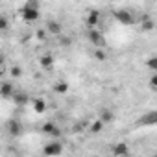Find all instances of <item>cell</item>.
Returning <instances> with one entry per match:
<instances>
[{"label":"cell","instance_id":"2","mask_svg":"<svg viewBox=\"0 0 157 157\" xmlns=\"http://www.w3.org/2000/svg\"><path fill=\"white\" fill-rule=\"evenodd\" d=\"M87 39H89V43H91L93 46H96V48H104V46H105V37H104V33H102L100 30H96V28H89V30H87Z\"/></svg>","mask_w":157,"mask_h":157},{"label":"cell","instance_id":"13","mask_svg":"<svg viewBox=\"0 0 157 157\" xmlns=\"http://www.w3.org/2000/svg\"><path fill=\"white\" fill-rule=\"evenodd\" d=\"M13 100H15V104H17V105H24V104H28L30 96H28L26 93H19V91H15V94H13Z\"/></svg>","mask_w":157,"mask_h":157},{"label":"cell","instance_id":"17","mask_svg":"<svg viewBox=\"0 0 157 157\" xmlns=\"http://www.w3.org/2000/svg\"><path fill=\"white\" fill-rule=\"evenodd\" d=\"M100 118L107 124V122H111V120H113V113H111L109 109H104V111H102V115H100Z\"/></svg>","mask_w":157,"mask_h":157},{"label":"cell","instance_id":"8","mask_svg":"<svg viewBox=\"0 0 157 157\" xmlns=\"http://www.w3.org/2000/svg\"><path fill=\"white\" fill-rule=\"evenodd\" d=\"M41 131L46 133V135H52V137H59V135H61L59 128H57L54 122H44V124L41 126Z\"/></svg>","mask_w":157,"mask_h":157},{"label":"cell","instance_id":"21","mask_svg":"<svg viewBox=\"0 0 157 157\" xmlns=\"http://www.w3.org/2000/svg\"><path fill=\"white\" fill-rule=\"evenodd\" d=\"M21 74H22V70H21V67H13V68H11V76H13V78H19Z\"/></svg>","mask_w":157,"mask_h":157},{"label":"cell","instance_id":"24","mask_svg":"<svg viewBox=\"0 0 157 157\" xmlns=\"http://www.w3.org/2000/svg\"><path fill=\"white\" fill-rule=\"evenodd\" d=\"M37 37H39V39H41V41H43V39H44V33H43V30H41V32H37Z\"/></svg>","mask_w":157,"mask_h":157},{"label":"cell","instance_id":"3","mask_svg":"<svg viewBox=\"0 0 157 157\" xmlns=\"http://www.w3.org/2000/svg\"><path fill=\"white\" fill-rule=\"evenodd\" d=\"M113 17L118 21V24H122V26H131V24H135V17L128 11V10H115L113 11Z\"/></svg>","mask_w":157,"mask_h":157},{"label":"cell","instance_id":"11","mask_svg":"<svg viewBox=\"0 0 157 157\" xmlns=\"http://www.w3.org/2000/svg\"><path fill=\"white\" fill-rule=\"evenodd\" d=\"M32 107H33V111H35V113H39V115H41V113H44V111H46V102H44L43 98H33V100H32Z\"/></svg>","mask_w":157,"mask_h":157},{"label":"cell","instance_id":"15","mask_svg":"<svg viewBox=\"0 0 157 157\" xmlns=\"http://www.w3.org/2000/svg\"><path fill=\"white\" fill-rule=\"evenodd\" d=\"M146 68L151 72H157V56H150L146 59Z\"/></svg>","mask_w":157,"mask_h":157},{"label":"cell","instance_id":"5","mask_svg":"<svg viewBox=\"0 0 157 157\" xmlns=\"http://www.w3.org/2000/svg\"><path fill=\"white\" fill-rule=\"evenodd\" d=\"M85 24H87V30H89V28H96V26L100 24V11H96V10H89L87 19H85Z\"/></svg>","mask_w":157,"mask_h":157},{"label":"cell","instance_id":"12","mask_svg":"<svg viewBox=\"0 0 157 157\" xmlns=\"http://www.w3.org/2000/svg\"><path fill=\"white\" fill-rule=\"evenodd\" d=\"M39 63H41V67H43V68L52 70V67H54V57H52L50 54H44V56L39 59Z\"/></svg>","mask_w":157,"mask_h":157},{"label":"cell","instance_id":"22","mask_svg":"<svg viewBox=\"0 0 157 157\" xmlns=\"http://www.w3.org/2000/svg\"><path fill=\"white\" fill-rule=\"evenodd\" d=\"M0 28H2V30H8V19H6V17L0 19Z\"/></svg>","mask_w":157,"mask_h":157},{"label":"cell","instance_id":"6","mask_svg":"<svg viewBox=\"0 0 157 157\" xmlns=\"http://www.w3.org/2000/svg\"><path fill=\"white\" fill-rule=\"evenodd\" d=\"M111 153H113V155L122 157V155H129V153H131V150H129V146H128L126 142H117V144H113V146H111Z\"/></svg>","mask_w":157,"mask_h":157},{"label":"cell","instance_id":"18","mask_svg":"<svg viewBox=\"0 0 157 157\" xmlns=\"http://www.w3.org/2000/svg\"><path fill=\"white\" fill-rule=\"evenodd\" d=\"M10 133H11V135H19V133H21V124H19L17 120L10 124Z\"/></svg>","mask_w":157,"mask_h":157},{"label":"cell","instance_id":"16","mask_svg":"<svg viewBox=\"0 0 157 157\" xmlns=\"http://www.w3.org/2000/svg\"><path fill=\"white\" fill-rule=\"evenodd\" d=\"M54 91L59 93V94H65V93L68 91V83H67V82H57V83L54 85Z\"/></svg>","mask_w":157,"mask_h":157},{"label":"cell","instance_id":"14","mask_svg":"<svg viewBox=\"0 0 157 157\" xmlns=\"http://www.w3.org/2000/svg\"><path fill=\"white\" fill-rule=\"evenodd\" d=\"M104 128H105V122H104L102 118H98L96 122H93V124H91V133H100Z\"/></svg>","mask_w":157,"mask_h":157},{"label":"cell","instance_id":"7","mask_svg":"<svg viewBox=\"0 0 157 157\" xmlns=\"http://www.w3.org/2000/svg\"><path fill=\"white\" fill-rule=\"evenodd\" d=\"M137 124H140V126L157 124V111H148V113H144V115L139 118V122H137Z\"/></svg>","mask_w":157,"mask_h":157},{"label":"cell","instance_id":"4","mask_svg":"<svg viewBox=\"0 0 157 157\" xmlns=\"http://www.w3.org/2000/svg\"><path fill=\"white\" fill-rule=\"evenodd\" d=\"M59 153H63V144H61V142H48V144L43 148V155H46V157L59 155Z\"/></svg>","mask_w":157,"mask_h":157},{"label":"cell","instance_id":"19","mask_svg":"<svg viewBox=\"0 0 157 157\" xmlns=\"http://www.w3.org/2000/svg\"><path fill=\"white\" fill-rule=\"evenodd\" d=\"M148 85H150L151 89H157V72H153V74L150 76V80H148Z\"/></svg>","mask_w":157,"mask_h":157},{"label":"cell","instance_id":"9","mask_svg":"<svg viewBox=\"0 0 157 157\" xmlns=\"http://www.w3.org/2000/svg\"><path fill=\"white\" fill-rule=\"evenodd\" d=\"M0 94H2V98H13V94H15V87H13V83H10V82H4L2 85H0Z\"/></svg>","mask_w":157,"mask_h":157},{"label":"cell","instance_id":"10","mask_svg":"<svg viewBox=\"0 0 157 157\" xmlns=\"http://www.w3.org/2000/svg\"><path fill=\"white\" fill-rule=\"evenodd\" d=\"M46 30H48L52 35H61V32H63V26H61L57 21H48V22H46Z\"/></svg>","mask_w":157,"mask_h":157},{"label":"cell","instance_id":"23","mask_svg":"<svg viewBox=\"0 0 157 157\" xmlns=\"http://www.w3.org/2000/svg\"><path fill=\"white\" fill-rule=\"evenodd\" d=\"M142 28H144V30H151V28H153V22H151V21H144V26H142Z\"/></svg>","mask_w":157,"mask_h":157},{"label":"cell","instance_id":"1","mask_svg":"<svg viewBox=\"0 0 157 157\" xmlns=\"http://www.w3.org/2000/svg\"><path fill=\"white\" fill-rule=\"evenodd\" d=\"M21 15H22L24 22H35V21H39V17H41V13H39V2H37V0H28V2L22 6V10H21Z\"/></svg>","mask_w":157,"mask_h":157},{"label":"cell","instance_id":"20","mask_svg":"<svg viewBox=\"0 0 157 157\" xmlns=\"http://www.w3.org/2000/svg\"><path fill=\"white\" fill-rule=\"evenodd\" d=\"M94 57H96V59H100V61H105V57H107V56H105V52H104L102 48H96V50H94Z\"/></svg>","mask_w":157,"mask_h":157}]
</instances>
